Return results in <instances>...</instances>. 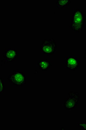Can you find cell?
<instances>
[{"instance_id": "cell-7", "label": "cell", "mask_w": 86, "mask_h": 130, "mask_svg": "<svg viewBox=\"0 0 86 130\" xmlns=\"http://www.w3.org/2000/svg\"><path fill=\"white\" fill-rule=\"evenodd\" d=\"M38 66L39 70L42 71H46L52 66V63L48 59H39Z\"/></svg>"}, {"instance_id": "cell-9", "label": "cell", "mask_w": 86, "mask_h": 130, "mask_svg": "<svg viewBox=\"0 0 86 130\" xmlns=\"http://www.w3.org/2000/svg\"><path fill=\"white\" fill-rule=\"evenodd\" d=\"M0 91H1V94H3L5 91V85L4 83V81L2 79V78H1L0 79Z\"/></svg>"}, {"instance_id": "cell-1", "label": "cell", "mask_w": 86, "mask_h": 130, "mask_svg": "<svg viewBox=\"0 0 86 130\" xmlns=\"http://www.w3.org/2000/svg\"><path fill=\"white\" fill-rule=\"evenodd\" d=\"M85 15L81 10H76L72 13L71 24L69 25L70 29L76 32L83 30L84 26Z\"/></svg>"}, {"instance_id": "cell-4", "label": "cell", "mask_w": 86, "mask_h": 130, "mask_svg": "<svg viewBox=\"0 0 86 130\" xmlns=\"http://www.w3.org/2000/svg\"><path fill=\"white\" fill-rule=\"evenodd\" d=\"M57 45L55 39H45L41 45V50L45 55L51 56L56 52Z\"/></svg>"}, {"instance_id": "cell-10", "label": "cell", "mask_w": 86, "mask_h": 130, "mask_svg": "<svg viewBox=\"0 0 86 130\" xmlns=\"http://www.w3.org/2000/svg\"><path fill=\"white\" fill-rule=\"evenodd\" d=\"M79 128L83 130H86V122L81 121L78 124Z\"/></svg>"}, {"instance_id": "cell-8", "label": "cell", "mask_w": 86, "mask_h": 130, "mask_svg": "<svg viewBox=\"0 0 86 130\" xmlns=\"http://www.w3.org/2000/svg\"><path fill=\"white\" fill-rule=\"evenodd\" d=\"M71 2L70 0H57L55 2V4L57 5L58 8H61V9L64 7H67L69 6Z\"/></svg>"}, {"instance_id": "cell-2", "label": "cell", "mask_w": 86, "mask_h": 130, "mask_svg": "<svg viewBox=\"0 0 86 130\" xmlns=\"http://www.w3.org/2000/svg\"><path fill=\"white\" fill-rule=\"evenodd\" d=\"M7 79L12 84L16 87H23L27 83L25 74L20 70H13Z\"/></svg>"}, {"instance_id": "cell-11", "label": "cell", "mask_w": 86, "mask_h": 130, "mask_svg": "<svg viewBox=\"0 0 86 130\" xmlns=\"http://www.w3.org/2000/svg\"><path fill=\"white\" fill-rule=\"evenodd\" d=\"M83 58H84V59H86V46L84 52L83 53Z\"/></svg>"}, {"instance_id": "cell-6", "label": "cell", "mask_w": 86, "mask_h": 130, "mask_svg": "<svg viewBox=\"0 0 86 130\" xmlns=\"http://www.w3.org/2000/svg\"><path fill=\"white\" fill-rule=\"evenodd\" d=\"M3 59L1 62L4 64L9 62H13L18 57V51L17 49H8L2 54Z\"/></svg>"}, {"instance_id": "cell-3", "label": "cell", "mask_w": 86, "mask_h": 130, "mask_svg": "<svg viewBox=\"0 0 86 130\" xmlns=\"http://www.w3.org/2000/svg\"><path fill=\"white\" fill-rule=\"evenodd\" d=\"M80 103V93L75 90L71 91L68 94L63 104L66 111H71L75 109Z\"/></svg>"}, {"instance_id": "cell-5", "label": "cell", "mask_w": 86, "mask_h": 130, "mask_svg": "<svg viewBox=\"0 0 86 130\" xmlns=\"http://www.w3.org/2000/svg\"><path fill=\"white\" fill-rule=\"evenodd\" d=\"M65 62L66 69L71 71H76L80 66V60L75 56H67Z\"/></svg>"}]
</instances>
